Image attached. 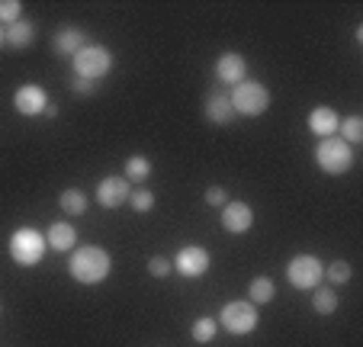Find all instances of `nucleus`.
I'll return each mask as SVG.
<instances>
[{"label": "nucleus", "instance_id": "1", "mask_svg": "<svg viewBox=\"0 0 363 347\" xmlns=\"http://www.w3.org/2000/svg\"><path fill=\"white\" fill-rule=\"evenodd\" d=\"M110 267H113V260L103 248H81V251L71 254L68 270L77 283L94 286V283H100V280L110 277Z\"/></svg>", "mask_w": 363, "mask_h": 347}, {"label": "nucleus", "instance_id": "2", "mask_svg": "<svg viewBox=\"0 0 363 347\" xmlns=\"http://www.w3.org/2000/svg\"><path fill=\"white\" fill-rule=\"evenodd\" d=\"M228 100H232L235 113H241V116H264L270 106V90L261 81H241V84H235Z\"/></svg>", "mask_w": 363, "mask_h": 347}, {"label": "nucleus", "instance_id": "3", "mask_svg": "<svg viewBox=\"0 0 363 347\" xmlns=\"http://www.w3.org/2000/svg\"><path fill=\"white\" fill-rule=\"evenodd\" d=\"M71 62H74V75L87 77V81H100L113 71V55L103 45H84Z\"/></svg>", "mask_w": 363, "mask_h": 347}, {"label": "nucleus", "instance_id": "4", "mask_svg": "<svg viewBox=\"0 0 363 347\" xmlns=\"http://www.w3.org/2000/svg\"><path fill=\"white\" fill-rule=\"evenodd\" d=\"M315 161L325 174H344V170H350V164H354V148H350L347 142H341V138L328 136L318 142Z\"/></svg>", "mask_w": 363, "mask_h": 347}, {"label": "nucleus", "instance_id": "5", "mask_svg": "<svg viewBox=\"0 0 363 347\" xmlns=\"http://www.w3.org/2000/svg\"><path fill=\"white\" fill-rule=\"evenodd\" d=\"M45 238L35 228H16L13 238H10V258L23 267H35L45 254Z\"/></svg>", "mask_w": 363, "mask_h": 347}, {"label": "nucleus", "instance_id": "6", "mask_svg": "<svg viewBox=\"0 0 363 347\" xmlns=\"http://www.w3.org/2000/svg\"><path fill=\"white\" fill-rule=\"evenodd\" d=\"M286 277L296 290H315L318 280L325 277V267L315 254H296L286 267Z\"/></svg>", "mask_w": 363, "mask_h": 347}, {"label": "nucleus", "instance_id": "7", "mask_svg": "<svg viewBox=\"0 0 363 347\" xmlns=\"http://www.w3.org/2000/svg\"><path fill=\"white\" fill-rule=\"evenodd\" d=\"M219 325L228 334H251L257 328V309L251 302H228L219 315Z\"/></svg>", "mask_w": 363, "mask_h": 347}, {"label": "nucleus", "instance_id": "8", "mask_svg": "<svg viewBox=\"0 0 363 347\" xmlns=\"http://www.w3.org/2000/svg\"><path fill=\"white\" fill-rule=\"evenodd\" d=\"M174 270L186 280L203 277V273L209 270V251H203V248H196V245L184 248V251L177 254V260H174Z\"/></svg>", "mask_w": 363, "mask_h": 347}, {"label": "nucleus", "instance_id": "9", "mask_svg": "<svg viewBox=\"0 0 363 347\" xmlns=\"http://www.w3.org/2000/svg\"><path fill=\"white\" fill-rule=\"evenodd\" d=\"M129 197H132V187L125 177H106L96 187V203H100L103 209H116V206L129 203Z\"/></svg>", "mask_w": 363, "mask_h": 347}, {"label": "nucleus", "instance_id": "10", "mask_svg": "<svg viewBox=\"0 0 363 347\" xmlns=\"http://www.w3.org/2000/svg\"><path fill=\"white\" fill-rule=\"evenodd\" d=\"M251 222H254V209L247 203L235 199V203L222 206V228H225L228 235H245V231L251 228Z\"/></svg>", "mask_w": 363, "mask_h": 347}, {"label": "nucleus", "instance_id": "11", "mask_svg": "<svg viewBox=\"0 0 363 347\" xmlns=\"http://www.w3.org/2000/svg\"><path fill=\"white\" fill-rule=\"evenodd\" d=\"M13 106L20 109L23 116H39V113H45L48 97L39 84H23V87L13 94Z\"/></svg>", "mask_w": 363, "mask_h": 347}, {"label": "nucleus", "instance_id": "12", "mask_svg": "<svg viewBox=\"0 0 363 347\" xmlns=\"http://www.w3.org/2000/svg\"><path fill=\"white\" fill-rule=\"evenodd\" d=\"M245 71H247V65L238 52H225L219 62H216V77H219L222 84H232V87L245 81Z\"/></svg>", "mask_w": 363, "mask_h": 347}, {"label": "nucleus", "instance_id": "13", "mask_svg": "<svg viewBox=\"0 0 363 347\" xmlns=\"http://www.w3.org/2000/svg\"><path fill=\"white\" fill-rule=\"evenodd\" d=\"M337 113L331 106H315L312 109V116H308V129L315 132L318 138H328V136H335L337 132Z\"/></svg>", "mask_w": 363, "mask_h": 347}, {"label": "nucleus", "instance_id": "14", "mask_svg": "<svg viewBox=\"0 0 363 347\" xmlns=\"http://www.w3.org/2000/svg\"><path fill=\"white\" fill-rule=\"evenodd\" d=\"M206 116H209V123L216 126H225L235 119V106L232 100H228V94H213L209 100H206Z\"/></svg>", "mask_w": 363, "mask_h": 347}, {"label": "nucleus", "instance_id": "15", "mask_svg": "<svg viewBox=\"0 0 363 347\" xmlns=\"http://www.w3.org/2000/svg\"><path fill=\"white\" fill-rule=\"evenodd\" d=\"M81 48H84V33H81V29H77V26L58 29V35H55V52L58 55H68V58H74Z\"/></svg>", "mask_w": 363, "mask_h": 347}, {"label": "nucleus", "instance_id": "16", "mask_svg": "<svg viewBox=\"0 0 363 347\" xmlns=\"http://www.w3.org/2000/svg\"><path fill=\"white\" fill-rule=\"evenodd\" d=\"M77 245V231L71 222H55L52 231H48V248H55V251H71Z\"/></svg>", "mask_w": 363, "mask_h": 347}, {"label": "nucleus", "instance_id": "17", "mask_svg": "<svg viewBox=\"0 0 363 347\" xmlns=\"http://www.w3.org/2000/svg\"><path fill=\"white\" fill-rule=\"evenodd\" d=\"M274 293H277V286L270 277H257V280H251V286H247L251 306H267V302L274 299Z\"/></svg>", "mask_w": 363, "mask_h": 347}, {"label": "nucleus", "instance_id": "18", "mask_svg": "<svg viewBox=\"0 0 363 347\" xmlns=\"http://www.w3.org/2000/svg\"><path fill=\"white\" fill-rule=\"evenodd\" d=\"M7 42L13 48H26L29 42H33V35H35V29H33V23H26V20H16L13 26H7Z\"/></svg>", "mask_w": 363, "mask_h": 347}, {"label": "nucleus", "instance_id": "19", "mask_svg": "<svg viewBox=\"0 0 363 347\" xmlns=\"http://www.w3.org/2000/svg\"><path fill=\"white\" fill-rule=\"evenodd\" d=\"M58 206H62L65 216H84V212H87V197H84L81 190H65L62 197H58Z\"/></svg>", "mask_w": 363, "mask_h": 347}, {"label": "nucleus", "instance_id": "20", "mask_svg": "<svg viewBox=\"0 0 363 347\" xmlns=\"http://www.w3.org/2000/svg\"><path fill=\"white\" fill-rule=\"evenodd\" d=\"M337 129H341V142H347L350 148L363 142V119H360V116H347Z\"/></svg>", "mask_w": 363, "mask_h": 347}, {"label": "nucleus", "instance_id": "21", "mask_svg": "<svg viewBox=\"0 0 363 347\" xmlns=\"http://www.w3.org/2000/svg\"><path fill=\"white\" fill-rule=\"evenodd\" d=\"M216 331H219V321L216 319H196L193 321V341H196V344H209V341L216 338Z\"/></svg>", "mask_w": 363, "mask_h": 347}, {"label": "nucleus", "instance_id": "22", "mask_svg": "<svg viewBox=\"0 0 363 347\" xmlns=\"http://www.w3.org/2000/svg\"><path fill=\"white\" fill-rule=\"evenodd\" d=\"M151 174V161L142 155H132L129 161H125V180H145Z\"/></svg>", "mask_w": 363, "mask_h": 347}, {"label": "nucleus", "instance_id": "23", "mask_svg": "<svg viewBox=\"0 0 363 347\" xmlns=\"http://www.w3.org/2000/svg\"><path fill=\"white\" fill-rule=\"evenodd\" d=\"M312 306H315L318 315H331L337 309V296L331 293V290H315V296H312Z\"/></svg>", "mask_w": 363, "mask_h": 347}, {"label": "nucleus", "instance_id": "24", "mask_svg": "<svg viewBox=\"0 0 363 347\" xmlns=\"http://www.w3.org/2000/svg\"><path fill=\"white\" fill-rule=\"evenodd\" d=\"M20 13H23V4H20V0H0V23L13 26V23L20 20Z\"/></svg>", "mask_w": 363, "mask_h": 347}, {"label": "nucleus", "instance_id": "25", "mask_svg": "<svg viewBox=\"0 0 363 347\" xmlns=\"http://www.w3.org/2000/svg\"><path fill=\"white\" fill-rule=\"evenodd\" d=\"M129 203H132V209H135V212H151V209H155V193H151V190H135L129 197Z\"/></svg>", "mask_w": 363, "mask_h": 347}, {"label": "nucleus", "instance_id": "26", "mask_svg": "<svg viewBox=\"0 0 363 347\" xmlns=\"http://www.w3.org/2000/svg\"><path fill=\"white\" fill-rule=\"evenodd\" d=\"M148 273L151 277H158V280H164V277H171L174 273V264L167 258H151L148 260Z\"/></svg>", "mask_w": 363, "mask_h": 347}, {"label": "nucleus", "instance_id": "27", "mask_svg": "<svg viewBox=\"0 0 363 347\" xmlns=\"http://www.w3.org/2000/svg\"><path fill=\"white\" fill-rule=\"evenodd\" d=\"M325 273H328L331 283H347V280H350V264H347V260H335V264H331Z\"/></svg>", "mask_w": 363, "mask_h": 347}, {"label": "nucleus", "instance_id": "28", "mask_svg": "<svg viewBox=\"0 0 363 347\" xmlns=\"http://www.w3.org/2000/svg\"><path fill=\"white\" fill-rule=\"evenodd\" d=\"M206 203H209V206H225L228 203L225 190H222V187H209V190H206Z\"/></svg>", "mask_w": 363, "mask_h": 347}, {"label": "nucleus", "instance_id": "29", "mask_svg": "<svg viewBox=\"0 0 363 347\" xmlns=\"http://www.w3.org/2000/svg\"><path fill=\"white\" fill-rule=\"evenodd\" d=\"M71 90H74V94H94V81H87V77H77L74 75V81H71Z\"/></svg>", "mask_w": 363, "mask_h": 347}, {"label": "nucleus", "instance_id": "30", "mask_svg": "<svg viewBox=\"0 0 363 347\" xmlns=\"http://www.w3.org/2000/svg\"><path fill=\"white\" fill-rule=\"evenodd\" d=\"M4 42H7V35H4V26H0V45H4Z\"/></svg>", "mask_w": 363, "mask_h": 347}]
</instances>
